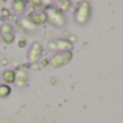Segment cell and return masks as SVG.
Segmentation results:
<instances>
[{"mask_svg":"<svg viewBox=\"0 0 123 123\" xmlns=\"http://www.w3.org/2000/svg\"><path fill=\"white\" fill-rule=\"evenodd\" d=\"M49 49L55 51V52H73V48H74V43L70 41V39H54L49 42Z\"/></svg>","mask_w":123,"mask_h":123,"instance_id":"5b68a950","label":"cell"},{"mask_svg":"<svg viewBox=\"0 0 123 123\" xmlns=\"http://www.w3.org/2000/svg\"><path fill=\"white\" fill-rule=\"evenodd\" d=\"M74 58L73 52H55L51 58H49V65L52 68H61L68 65Z\"/></svg>","mask_w":123,"mask_h":123,"instance_id":"3957f363","label":"cell"},{"mask_svg":"<svg viewBox=\"0 0 123 123\" xmlns=\"http://www.w3.org/2000/svg\"><path fill=\"white\" fill-rule=\"evenodd\" d=\"M28 20L35 28H39V26H43L46 23V15H45L43 10H32L28 15Z\"/></svg>","mask_w":123,"mask_h":123,"instance_id":"52a82bcc","label":"cell"},{"mask_svg":"<svg viewBox=\"0 0 123 123\" xmlns=\"http://www.w3.org/2000/svg\"><path fill=\"white\" fill-rule=\"evenodd\" d=\"M16 23H18V28H19L20 31H23V32H26V33H33V32H36V28L28 20V18H20V19L16 20Z\"/></svg>","mask_w":123,"mask_h":123,"instance_id":"9c48e42d","label":"cell"},{"mask_svg":"<svg viewBox=\"0 0 123 123\" xmlns=\"http://www.w3.org/2000/svg\"><path fill=\"white\" fill-rule=\"evenodd\" d=\"M43 12L46 15V22L51 23L55 28H64L67 25V18L65 13H62L56 6L54 5H48L43 7Z\"/></svg>","mask_w":123,"mask_h":123,"instance_id":"6da1fadb","label":"cell"},{"mask_svg":"<svg viewBox=\"0 0 123 123\" xmlns=\"http://www.w3.org/2000/svg\"><path fill=\"white\" fill-rule=\"evenodd\" d=\"M0 16H2V20H6V19H13L12 12H10V10H7V9H2V13H0Z\"/></svg>","mask_w":123,"mask_h":123,"instance_id":"5bb4252c","label":"cell"},{"mask_svg":"<svg viewBox=\"0 0 123 123\" xmlns=\"http://www.w3.org/2000/svg\"><path fill=\"white\" fill-rule=\"evenodd\" d=\"M12 94V87L7 84H0V98H7Z\"/></svg>","mask_w":123,"mask_h":123,"instance_id":"7c38bea8","label":"cell"},{"mask_svg":"<svg viewBox=\"0 0 123 123\" xmlns=\"http://www.w3.org/2000/svg\"><path fill=\"white\" fill-rule=\"evenodd\" d=\"M26 10H28V2H25V0H15V2H12V7H10L12 15L22 16L26 13Z\"/></svg>","mask_w":123,"mask_h":123,"instance_id":"ba28073f","label":"cell"},{"mask_svg":"<svg viewBox=\"0 0 123 123\" xmlns=\"http://www.w3.org/2000/svg\"><path fill=\"white\" fill-rule=\"evenodd\" d=\"M15 78H16L15 70H5V71L2 73V80H3V84L12 86V84H15Z\"/></svg>","mask_w":123,"mask_h":123,"instance_id":"30bf717a","label":"cell"},{"mask_svg":"<svg viewBox=\"0 0 123 123\" xmlns=\"http://www.w3.org/2000/svg\"><path fill=\"white\" fill-rule=\"evenodd\" d=\"M15 74H16L15 84L18 86V88H26V87L29 86V80H31L28 65H20V67H18V68L15 70Z\"/></svg>","mask_w":123,"mask_h":123,"instance_id":"277c9868","label":"cell"},{"mask_svg":"<svg viewBox=\"0 0 123 123\" xmlns=\"http://www.w3.org/2000/svg\"><path fill=\"white\" fill-rule=\"evenodd\" d=\"M28 5L31 7H33V10H43V7L46 6L45 2H42V0H31Z\"/></svg>","mask_w":123,"mask_h":123,"instance_id":"4fadbf2b","label":"cell"},{"mask_svg":"<svg viewBox=\"0 0 123 123\" xmlns=\"http://www.w3.org/2000/svg\"><path fill=\"white\" fill-rule=\"evenodd\" d=\"M49 65V59L48 58H41V67H48Z\"/></svg>","mask_w":123,"mask_h":123,"instance_id":"9a60e30c","label":"cell"},{"mask_svg":"<svg viewBox=\"0 0 123 123\" xmlns=\"http://www.w3.org/2000/svg\"><path fill=\"white\" fill-rule=\"evenodd\" d=\"M56 7L62 12V13H65V12H68V10L73 7V2H71V0H59Z\"/></svg>","mask_w":123,"mask_h":123,"instance_id":"8fae6325","label":"cell"},{"mask_svg":"<svg viewBox=\"0 0 123 123\" xmlns=\"http://www.w3.org/2000/svg\"><path fill=\"white\" fill-rule=\"evenodd\" d=\"M93 13V5L90 2H81L74 10V20L78 25H86Z\"/></svg>","mask_w":123,"mask_h":123,"instance_id":"7a4b0ae2","label":"cell"},{"mask_svg":"<svg viewBox=\"0 0 123 123\" xmlns=\"http://www.w3.org/2000/svg\"><path fill=\"white\" fill-rule=\"evenodd\" d=\"M43 55V46L41 42H33L31 46H29V51H28V61L31 64H36L41 61Z\"/></svg>","mask_w":123,"mask_h":123,"instance_id":"8992f818","label":"cell"},{"mask_svg":"<svg viewBox=\"0 0 123 123\" xmlns=\"http://www.w3.org/2000/svg\"><path fill=\"white\" fill-rule=\"evenodd\" d=\"M19 46H20V48H25V46H26V41H25V39H22V41L19 42Z\"/></svg>","mask_w":123,"mask_h":123,"instance_id":"2e32d148","label":"cell"}]
</instances>
